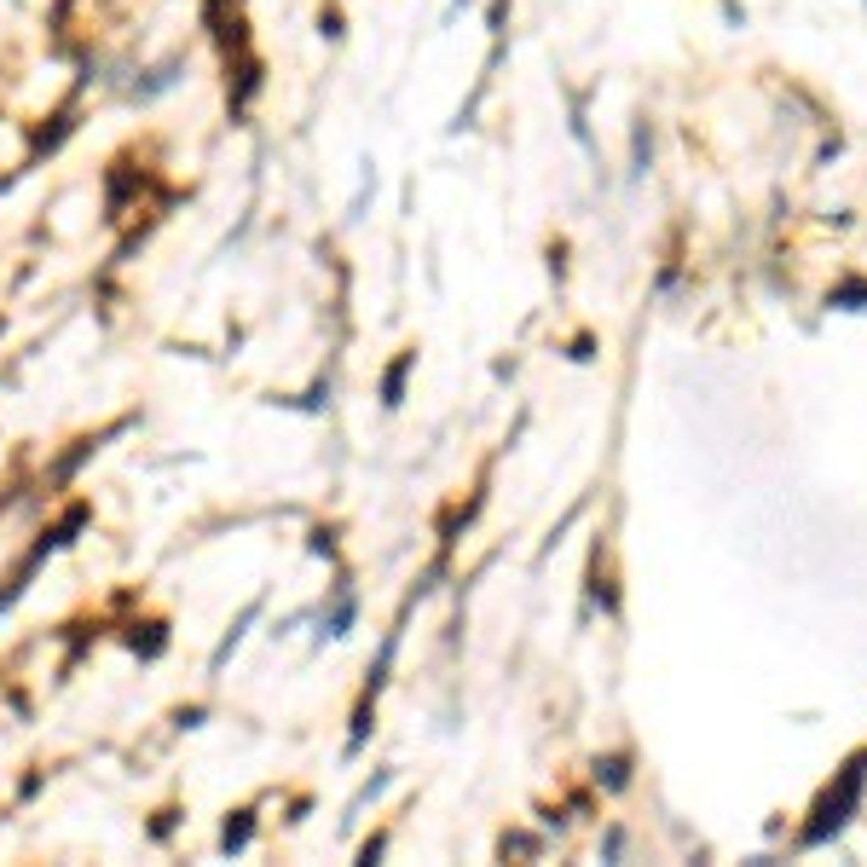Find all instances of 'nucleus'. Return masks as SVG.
<instances>
[{"instance_id": "nucleus-1", "label": "nucleus", "mask_w": 867, "mask_h": 867, "mask_svg": "<svg viewBox=\"0 0 867 867\" xmlns=\"http://www.w3.org/2000/svg\"><path fill=\"white\" fill-rule=\"evenodd\" d=\"M856 798H861V763H856V770H850L845 781H838V793H827V798H822V809H815V822L804 827V845H822L827 833H838V827H845V822H850V809H856Z\"/></svg>"}, {"instance_id": "nucleus-2", "label": "nucleus", "mask_w": 867, "mask_h": 867, "mask_svg": "<svg viewBox=\"0 0 867 867\" xmlns=\"http://www.w3.org/2000/svg\"><path fill=\"white\" fill-rule=\"evenodd\" d=\"M249 833H254L249 809H238V822H226V850H243V845H249Z\"/></svg>"}]
</instances>
